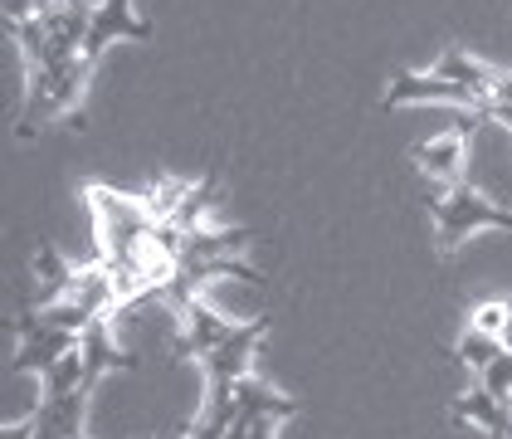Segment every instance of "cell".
Segmentation results:
<instances>
[{"mask_svg":"<svg viewBox=\"0 0 512 439\" xmlns=\"http://www.w3.org/2000/svg\"><path fill=\"white\" fill-rule=\"evenodd\" d=\"M430 215H434V235H439V254H454L478 230H512V210H503L498 200L483 196L469 181L439 186L430 196Z\"/></svg>","mask_w":512,"mask_h":439,"instance_id":"6da1fadb","label":"cell"},{"mask_svg":"<svg viewBox=\"0 0 512 439\" xmlns=\"http://www.w3.org/2000/svg\"><path fill=\"white\" fill-rule=\"evenodd\" d=\"M93 64L88 59H64V64H49L40 74H30V98H25V118H20V137L30 142L44 122L54 118H74L79 122L83 108V88H88Z\"/></svg>","mask_w":512,"mask_h":439,"instance_id":"7a4b0ae2","label":"cell"},{"mask_svg":"<svg viewBox=\"0 0 512 439\" xmlns=\"http://www.w3.org/2000/svg\"><path fill=\"white\" fill-rule=\"evenodd\" d=\"M88 205L98 210V230H103V264H122L137 244L157 230L161 220L147 210L142 196H118L108 186H83Z\"/></svg>","mask_w":512,"mask_h":439,"instance_id":"3957f363","label":"cell"},{"mask_svg":"<svg viewBox=\"0 0 512 439\" xmlns=\"http://www.w3.org/2000/svg\"><path fill=\"white\" fill-rule=\"evenodd\" d=\"M269 318H254V322H239L235 332L220 342V347H210L205 357H200V371H205V391H235L239 381L249 376V361L259 352V342L269 337Z\"/></svg>","mask_w":512,"mask_h":439,"instance_id":"277c9868","label":"cell"},{"mask_svg":"<svg viewBox=\"0 0 512 439\" xmlns=\"http://www.w3.org/2000/svg\"><path fill=\"white\" fill-rule=\"evenodd\" d=\"M478 122H488V118H483L478 108H464L449 132H439V137L415 147V166H420L425 176H434L439 186H459V181H464V152H469V137Z\"/></svg>","mask_w":512,"mask_h":439,"instance_id":"5b68a950","label":"cell"},{"mask_svg":"<svg viewBox=\"0 0 512 439\" xmlns=\"http://www.w3.org/2000/svg\"><path fill=\"white\" fill-rule=\"evenodd\" d=\"M10 327L20 332L15 371H35V376H44V371L64 357V352H74V347H79V337H74V332H64V327H54L40 308H35V313H20Z\"/></svg>","mask_w":512,"mask_h":439,"instance_id":"8992f818","label":"cell"},{"mask_svg":"<svg viewBox=\"0 0 512 439\" xmlns=\"http://www.w3.org/2000/svg\"><path fill=\"white\" fill-rule=\"evenodd\" d=\"M118 40H152V20L132 15V0H98L93 20H88V35H83V59L98 64L103 49Z\"/></svg>","mask_w":512,"mask_h":439,"instance_id":"52a82bcc","label":"cell"},{"mask_svg":"<svg viewBox=\"0 0 512 439\" xmlns=\"http://www.w3.org/2000/svg\"><path fill=\"white\" fill-rule=\"evenodd\" d=\"M400 103H454V108H478L483 113V98L478 93H469L464 83H454V79H439V74H395L391 88H386V98H381V108L386 113H395ZM488 118V113H483Z\"/></svg>","mask_w":512,"mask_h":439,"instance_id":"ba28073f","label":"cell"},{"mask_svg":"<svg viewBox=\"0 0 512 439\" xmlns=\"http://www.w3.org/2000/svg\"><path fill=\"white\" fill-rule=\"evenodd\" d=\"M181 332L171 337V361H191V357H205L210 347H220L230 332H235L239 322H225L210 303H200V293L196 298H186L181 308Z\"/></svg>","mask_w":512,"mask_h":439,"instance_id":"9c48e42d","label":"cell"},{"mask_svg":"<svg viewBox=\"0 0 512 439\" xmlns=\"http://www.w3.org/2000/svg\"><path fill=\"white\" fill-rule=\"evenodd\" d=\"M79 352H83V381H88V391L98 386V376L137 366V357H132V352H122L118 342H113V322L108 318L88 322V332L79 337Z\"/></svg>","mask_w":512,"mask_h":439,"instance_id":"30bf717a","label":"cell"},{"mask_svg":"<svg viewBox=\"0 0 512 439\" xmlns=\"http://www.w3.org/2000/svg\"><path fill=\"white\" fill-rule=\"evenodd\" d=\"M88 386L74 396H54L40 400V410L30 415L35 420V439H83V420H88Z\"/></svg>","mask_w":512,"mask_h":439,"instance_id":"8fae6325","label":"cell"},{"mask_svg":"<svg viewBox=\"0 0 512 439\" xmlns=\"http://www.w3.org/2000/svg\"><path fill=\"white\" fill-rule=\"evenodd\" d=\"M454 420L459 425H478V430H488L493 439H512V410L503 396H493V391H469L464 400H454Z\"/></svg>","mask_w":512,"mask_h":439,"instance_id":"7c38bea8","label":"cell"},{"mask_svg":"<svg viewBox=\"0 0 512 439\" xmlns=\"http://www.w3.org/2000/svg\"><path fill=\"white\" fill-rule=\"evenodd\" d=\"M235 415L239 420H293L298 415V400H288V396H274L264 381H254V376H244L235 386Z\"/></svg>","mask_w":512,"mask_h":439,"instance_id":"4fadbf2b","label":"cell"},{"mask_svg":"<svg viewBox=\"0 0 512 439\" xmlns=\"http://www.w3.org/2000/svg\"><path fill=\"white\" fill-rule=\"evenodd\" d=\"M434 74H439V79L464 83L469 93H478V98H483V113H488V93H493V83H498V74H493V69H483V64L473 59L469 49L449 44V49H444V54L434 59Z\"/></svg>","mask_w":512,"mask_h":439,"instance_id":"5bb4252c","label":"cell"},{"mask_svg":"<svg viewBox=\"0 0 512 439\" xmlns=\"http://www.w3.org/2000/svg\"><path fill=\"white\" fill-rule=\"evenodd\" d=\"M35 274H40V283H44L35 308H49V303L69 298V288H74V274H79V269H69V264L54 254V244H40V249H35Z\"/></svg>","mask_w":512,"mask_h":439,"instance_id":"9a60e30c","label":"cell"},{"mask_svg":"<svg viewBox=\"0 0 512 439\" xmlns=\"http://www.w3.org/2000/svg\"><path fill=\"white\" fill-rule=\"evenodd\" d=\"M44 381V400H54V396H74V391H83L88 381H83V352L74 347V352H64V357L54 361L49 371L40 376Z\"/></svg>","mask_w":512,"mask_h":439,"instance_id":"2e32d148","label":"cell"},{"mask_svg":"<svg viewBox=\"0 0 512 439\" xmlns=\"http://www.w3.org/2000/svg\"><path fill=\"white\" fill-rule=\"evenodd\" d=\"M503 352H508V347H503V337H488V332H478V327H469V332L459 337V347H454V357L464 361L469 371H488Z\"/></svg>","mask_w":512,"mask_h":439,"instance_id":"e0dca14e","label":"cell"},{"mask_svg":"<svg viewBox=\"0 0 512 439\" xmlns=\"http://www.w3.org/2000/svg\"><path fill=\"white\" fill-rule=\"evenodd\" d=\"M469 327H478V332H488V337H503L512 327V303L508 298H493V303H478L473 308V322Z\"/></svg>","mask_w":512,"mask_h":439,"instance_id":"ac0fdd59","label":"cell"},{"mask_svg":"<svg viewBox=\"0 0 512 439\" xmlns=\"http://www.w3.org/2000/svg\"><path fill=\"white\" fill-rule=\"evenodd\" d=\"M488 118L512 127V74H498L493 93H488Z\"/></svg>","mask_w":512,"mask_h":439,"instance_id":"d6986e66","label":"cell"},{"mask_svg":"<svg viewBox=\"0 0 512 439\" xmlns=\"http://www.w3.org/2000/svg\"><path fill=\"white\" fill-rule=\"evenodd\" d=\"M5 5V25H20V20H30V15H40L49 0H0Z\"/></svg>","mask_w":512,"mask_h":439,"instance_id":"ffe728a7","label":"cell"},{"mask_svg":"<svg viewBox=\"0 0 512 439\" xmlns=\"http://www.w3.org/2000/svg\"><path fill=\"white\" fill-rule=\"evenodd\" d=\"M0 439H35V420H20V425H5Z\"/></svg>","mask_w":512,"mask_h":439,"instance_id":"44dd1931","label":"cell"},{"mask_svg":"<svg viewBox=\"0 0 512 439\" xmlns=\"http://www.w3.org/2000/svg\"><path fill=\"white\" fill-rule=\"evenodd\" d=\"M83 439H88V435H83Z\"/></svg>","mask_w":512,"mask_h":439,"instance_id":"7402d4cb","label":"cell"}]
</instances>
